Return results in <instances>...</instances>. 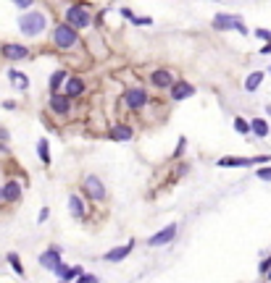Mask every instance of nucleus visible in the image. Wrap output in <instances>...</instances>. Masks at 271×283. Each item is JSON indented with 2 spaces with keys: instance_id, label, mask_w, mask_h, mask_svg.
I'll use <instances>...</instances> for the list:
<instances>
[{
  "instance_id": "nucleus-36",
  "label": "nucleus",
  "mask_w": 271,
  "mask_h": 283,
  "mask_svg": "<svg viewBox=\"0 0 271 283\" xmlns=\"http://www.w3.org/2000/svg\"><path fill=\"white\" fill-rule=\"evenodd\" d=\"M0 105H3L6 110H16V102H13V100H3V102H0Z\"/></svg>"
},
{
  "instance_id": "nucleus-15",
  "label": "nucleus",
  "mask_w": 271,
  "mask_h": 283,
  "mask_svg": "<svg viewBox=\"0 0 271 283\" xmlns=\"http://www.w3.org/2000/svg\"><path fill=\"white\" fill-rule=\"evenodd\" d=\"M105 139H108V142H118V145L132 142L134 139V126L132 123H124V121H116L111 129L105 131Z\"/></svg>"
},
{
  "instance_id": "nucleus-18",
  "label": "nucleus",
  "mask_w": 271,
  "mask_h": 283,
  "mask_svg": "<svg viewBox=\"0 0 271 283\" xmlns=\"http://www.w3.org/2000/svg\"><path fill=\"white\" fill-rule=\"evenodd\" d=\"M134 244H137V241H134V239H129L127 244H118V246H113V249H108V252H105V255H103V262H124L129 255H132V252H134Z\"/></svg>"
},
{
  "instance_id": "nucleus-26",
  "label": "nucleus",
  "mask_w": 271,
  "mask_h": 283,
  "mask_svg": "<svg viewBox=\"0 0 271 283\" xmlns=\"http://www.w3.org/2000/svg\"><path fill=\"white\" fill-rule=\"evenodd\" d=\"M8 265L13 267V273H16V275H21L24 278V265H21V260H19V255H16V252H8Z\"/></svg>"
},
{
  "instance_id": "nucleus-22",
  "label": "nucleus",
  "mask_w": 271,
  "mask_h": 283,
  "mask_svg": "<svg viewBox=\"0 0 271 283\" xmlns=\"http://www.w3.org/2000/svg\"><path fill=\"white\" fill-rule=\"evenodd\" d=\"M8 82L13 89H19V92H26L29 87H32V82H29V76L24 71H16V68H11L8 71Z\"/></svg>"
},
{
  "instance_id": "nucleus-7",
  "label": "nucleus",
  "mask_w": 271,
  "mask_h": 283,
  "mask_svg": "<svg viewBox=\"0 0 271 283\" xmlns=\"http://www.w3.org/2000/svg\"><path fill=\"white\" fill-rule=\"evenodd\" d=\"M210 26H214L216 31H237V34H243V37L250 34V29L245 26V21L239 19L237 13H216Z\"/></svg>"
},
{
  "instance_id": "nucleus-16",
  "label": "nucleus",
  "mask_w": 271,
  "mask_h": 283,
  "mask_svg": "<svg viewBox=\"0 0 271 283\" xmlns=\"http://www.w3.org/2000/svg\"><path fill=\"white\" fill-rule=\"evenodd\" d=\"M84 92H87V79L79 76V74H71L66 79V84H64V94H66L69 100H79Z\"/></svg>"
},
{
  "instance_id": "nucleus-31",
  "label": "nucleus",
  "mask_w": 271,
  "mask_h": 283,
  "mask_svg": "<svg viewBox=\"0 0 271 283\" xmlns=\"http://www.w3.org/2000/svg\"><path fill=\"white\" fill-rule=\"evenodd\" d=\"M48 218H50V207L45 204V207H40V213H37V223H40V226L48 223Z\"/></svg>"
},
{
  "instance_id": "nucleus-32",
  "label": "nucleus",
  "mask_w": 271,
  "mask_h": 283,
  "mask_svg": "<svg viewBox=\"0 0 271 283\" xmlns=\"http://www.w3.org/2000/svg\"><path fill=\"white\" fill-rule=\"evenodd\" d=\"M253 34L258 37V40H263V42H271V29H261V26H258V29L253 31Z\"/></svg>"
},
{
  "instance_id": "nucleus-8",
  "label": "nucleus",
  "mask_w": 271,
  "mask_h": 283,
  "mask_svg": "<svg viewBox=\"0 0 271 283\" xmlns=\"http://www.w3.org/2000/svg\"><path fill=\"white\" fill-rule=\"evenodd\" d=\"M176 74L171 71V68H153L147 74V84H150V89H156V92H169L171 87H174V82H176Z\"/></svg>"
},
{
  "instance_id": "nucleus-24",
  "label": "nucleus",
  "mask_w": 271,
  "mask_h": 283,
  "mask_svg": "<svg viewBox=\"0 0 271 283\" xmlns=\"http://www.w3.org/2000/svg\"><path fill=\"white\" fill-rule=\"evenodd\" d=\"M263 79H266V74L263 71H253V74H248L245 76V92H255V89H261V84H263Z\"/></svg>"
},
{
  "instance_id": "nucleus-43",
  "label": "nucleus",
  "mask_w": 271,
  "mask_h": 283,
  "mask_svg": "<svg viewBox=\"0 0 271 283\" xmlns=\"http://www.w3.org/2000/svg\"><path fill=\"white\" fill-rule=\"evenodd\" d=\"M268 76H271V66H268Z\"/></svg>"
},
{
  "instance_id": "nucleus-39",
  "label": "nucleus",
  "mask_w": 271,
  "mask_h": 283,
  "mask_svg": "<svg viewBox=\"0 0 271 283\" xmlns=\"http://www.w3.org/2000/svg\"><path fill=\"white\" fill-rule=\"evenodd\" d=\"M266 116H268V118H271V102H268V105H266Z\"/></svg>"
},
{
  "instance_id": "nucleus-20",
  "label": "nucleus",
  "mask_w": 271,
  "mask_h": 283,
  "mask_svg": "<svg viewBox=\"0 0 271 283\" xmlns=\"http://www.w3.org/2000/svg\"><path fill=\"white\" fill-rule=\"evenodd\" d=\"M71 74L66 71V68H55L53 74H50V79H48V89H50V94H58V92H64V84H66V79H69Z\"/></svg>"
},
{
  "instance_id": "nucleus-42",
  "label": "nucleus",
  "mask_w": 271,
  "mask_h": 283,
  "mask_svg": "<svg viewBox=\"0 0 271 283\" xmlns=\"http://www.w3.org/2000/svg\"><path fill=\"white\" fill-rule=\"evenodd\" d=\"M266 278H268V280H271V270H268V273H266Z\"/></svg>"
},
{
  "instance_id": "nucleus-14",
  "label": "nucleus",
  "mask_w": 271,
  "mask_h": 283,
  "mask_svg": "<svg viewBox=\"0 0 271 283\" xmlns=\"http://www.w3.org/2000/svg\"><path fill=\"white\" fill-rule=\"evenodd\" d=\"M66 207H69V213H71L74 220H87V218H89V204H87V199H84L79 192H71V194H69Z\"/></svg>"
},
{
  "instance_id": "nucleus-28",
  "label": "nucleus",
  "mask_w": 271,
  "mask_h": 283,
  "mask_svg": "<svg viewBox=\"0 0 271 283\" xmlns=\"http://www.w3.org/2000/svg\"><path fill=\"white\" fill-rule=\"evenodd\" d=\"M255 179H261V181L271 184V165H261V168H255Z\"/></svg>"
},
{
  "instance_id": "nucleus-21",
  "label": "nucleus",
  "mask_w": 271,
  "mask_h": 283,
  "mask_svg": "<svg viewBox=\"0 0 271 283\" xmlns=\"http://www.w3.org/2000/svg\"><path fill=\"white\" fill-rule=\"evenodd\" d=\"M35 150H37L40 163H42L45 168H50V165H53V155H50V139H48V136H40V139H37V145H35Z\"/></svg>"
},
{
  "instance_id": "nucleus-34",
  "label": "nucleus",
  "mask_w": 271,
  "mask_h": 283,
  "mask_svg": "<svg viewBox=\"0 0 271 283\" xmlns=\"http://www.w3.org/2000/svg\"><path fill=\"white\" fill-rule=\"evenodd\" d=\"M77 283H100V278H98L95 273H84V275H82Z\"/></svg>"
},
{
  "instance_id": "nucleus-17",
  "label": "nucleus",
  "mask_w": 271,
  "mask_h": 283,
  "mask_svg": "<svg viewBox=\"0 0 271 283\" xmlns=\"http://www.w3.org/2000/svg\"><path fill=\"white\" fill-rule=\"evenodd\" d=\"M0 186H3V204H16L24 197V186L19 179H6Z\"/></svg>"
},
{
  "instance_id": "nucleus-11",
  "label": "nucleus",
  "mask_w": 271,
  "mask_h": 283,
  "mask_svg": "<svg viewBox=\"0 0 271 283\" xmlns=\"http://www.w3.org/2000/svg\"><path fill=\"white\" fill-rule=\"evenodd\" d=\"M48 110H50L55 118H69L71 110H74V100H69L64 92L50 94V97H48Z\"/></svg>"
},
{
  "instance_id": "nucleus-40",
  "label": "nucleus",
  "mask_w": 271,
  "mask_h": 283,
  "mask_svg": "<svg viewBox=\"0 0 271 283\" xmlns=\"http://www.w3.org/2000/svg\"><path fill=\"white\" fill-rule=\"evenodd\" d=\"M0 204H3V186H0Z\"/></svg>"
},
{
  "instance_id": "nucleus-5",
  "label": "nucleus",
  "mask_w": 271,
  "mask_h": 283,
  "mask_svg": "<svg viewBox=\"0 0 271 283\" xmlns=\"http://www.w3.org/2000/svg\"><path fill=\"white\" fill-rule=\"evenodd\" d=\"M150 105V92H147V87H127L124 89V94H122V108L124 110H129V113H137V110H142V108H147Z\"/></svg>"
},
{
  "instance_id": "nucleus-37",
  "label": "nucleus",
  "mask_w": 271,
  "mask_h": 283,
  "mask_svg": "<svg viewBox=\"0 0 271 283\" xmlns=\"http://www.w3.org/2000/svg\"><path fill=\"white\" fill-rule=\"evenodd\" d=\"M0 139H3V145H6V142H8V139H11V134H8V131H6V129H0Z\"/></svg>"
},
{
  "instance_id": "nucleus-9",
  "label": "nucleus",
  "mask_w": 271,
  "mask_h": 283,
  "mask_svg": "<svg viewBox=\"0 0 271 283\" xmlns=\"http://www.w3.org/2000/svg\"><path fill=\"white\" fill-rule=\"evenodd\" d=\"M0 58H6L8 63L32 60V47H26L21 42H3V45H0Z\"/></svg>"
},
{
  "instance_id": "nucleus-1",
  "label": "nucleus",
  "mask_w": 271,
  "mask_h": 283,
  "mask_svg": "<svg viewBox=\"0 0 271 283\" xmlns=\"http://www.w3.org/2000/svg\"><path fill=\"white\" fill-rule=\"evenodd\" d=\"M50 42L55 50H64V53H71V50H77V47L82 45V34H79V29H74L71 24L61 21V24H55L53 31H50Z\"/></svg>"
},
{
  "instance_id": "nucleus-23",
  "label": "nucleus",
  "mask_w": 271,
  "mask_h": 283,
  "mask_svg": "<svg viewBox=\"0 0 271 283\" xmlns=\"http://www.w3.org/2000/svg\"><path fill=\"white\" fill-rule=\"evenodd\" d=\"M250 134H253L255 139H266V136L271 134L268 121H266V118H250Z\"/></svg>"
},
{
  "instance_id": "nucleus-33",
  "label": "nucleus",
  "mask_w": 271,
  "mask_h": 283,
  "mask_svg": "<svg viewBox=\"0 0 271 283\" xmlns=\"http://www.w3.org/2000/svg\"><path fill=\"white\" fill-rule=\"evenodd\" d=\"M268 270H271V255H268V257H263V260H261V265H258V273H261V275H266Z\"/></svg>"
},
{
  "instance_id": "nucleus-41",
  "label": "nucleus",
  "mask_w": 271,
  "mask_h": 283,
  "mask_svg": "<svg viewBox=\"0 0 271 283\" xmlns=\"http://www.w3.org/2000/svg\"><path fill=\"white\" fill-rule=\"evenodd\" d=\"M61 283H77V280H61Z\"/></svg>"
},
{
  "instance_id": "nucleus-12",
  "label": "nucleus",
  "mask_w": 271,
  "mask_h": 283,
  "mask_svg": "<svg viewBox=\"0 0 271 283\" xmlns=\"http://www.w3.org/2000/svg\"><path fill=\"white\" fill-rule=\"evenodd\" d=\"M176 233H179V226H176V223L163 226V228H158L153 236H147V246H153V249H158V246H169V244L176 239Z\"/></svg>"
},
{
  "instance_id": "nucleus-3",
  "label": "nucleus",
  "mask_w": 271,
  "mask_h": 283,
  "mask_svg": "<svg viewBox=\"0 0 271 283\" xmlns=\"http://www.w3.org/2000/svg\"><path fill=\"white\" fill-rule=\"evenodd\" d=\"M79 194L87 202H100L103 204L105 199H108V189H105V181L98 176V173H87V176H82Z\"/></svg>"
},
{
  "instance_id": "nucleus-35",
  "label": "nucleus",
  "mask_w": 271,
  "mask_h": 283,
  "mask_svg": "<svg viewBox=\"0 0 271 283\" xmlns=\"http://www.w3.org/2000/svg\"><path fill=\"white\" fill-rule=\"evenodd\" d=\"M134 26H153V19H150V16H137Z\"/></svg>"
},
{
  "instance_id": "nucleus-27",
  "label": "nucleus",
  "mask_w": 271,
  "mask_h": 283,
  "mask_svg": "<svg viewBox=\"0 0 271 283\" xmlns=\"http://www.w3.org/2000/svg\"><path fill=\"white\" fill-rule=\"evenodd\" d=\"M185 150H187V136H179L176 139V150L171 152V160H179V157L185 155Z\"/></svg>"
},
{
  "instance_id": "nucleus-44",
  "label": "nucleus",
  "mask_w": 271,
  "mask_h": 283,
  "mask_svg": "<svg viewBox=\"0 0 271 283\" xmlns=\"http://www.w3.org/2000/svg\"><path fill=\"white\" fill-rule=\"evenodd\" d=\"M214 3H219V0H214Z\"/></svg>"
},
{
  "instance_id": "nucleus-38",
  "label": "nucleus",
  "mask_w": 271,
  "mask_h": 283,
  "mask_svg": "<svg viewBox=\"0 0 271 283\" xmlns=\"http://www.w3.org/2000/svg\"><path fill=\"white\" fill-rule=\"evenodd\" d=\"M261 53H263V55H271V42H266V45L261 47Z\"/></svg>"
},
{
  "instance_id": "nucleus-6",
  "label": "nucleus",
  "mask_w": 271,
  "mask_h": 283,
  "mask_svg": "<svg viewBox=\"0 0 271 283\" xmlns=\"http://www.w3.org/2000/svg\"><path fill=\"white\" fill-rule=\"evenodd\" d=\"M271 163V155H255V157H243V155H224L216 160V168H255Z\"/></svg>"
},
{
  "instance_id": "nucleus-19",
  "label": "nucleus",
  "mask_w": 271,
  "mask_h": 283,
  "mask_svg": "<svg viewBox=\"0 0 271 283\" xmlns=\"http://www.w3.org/2000/svg\"><path fill=\"white\" fill-rule=\"evenodd\" d=\"M84 275V267L82 265H61V267H58V270H55V278L58 280H79Z\"/></svg>"
},
{
  "instance_id": "nucleus-30",
  "label": "nucleus",
  "mask_w": 271,
  "mask_h": 283,
  "mask_svg": "<svg viewBox=\"0 0 271 283\" xmlns=\"http://www.w3.org/2000/svg\"><path fill=\"white\" fill-rule=\"evenodd\" d=\"M11 3H13V6H16V8L24 13V11H29V8L35 6V0H11Z\"/></svg>"
},
{
  "instance_id": "nucleus-2",
  "label": "nucleus",
  "mask_w": 271,
  "mask_h": 283,
  "mask_svg": "<svg viewBox=\"0 0 271 283\" xmlns=\"http://www.w3.org/2000/svg\"><path fill=\"white\" fill-rule=\"evenodd\" d=\"M48 16L42 11H24L19 16V31L24 37H40L45 34V29H48Z\"/></svg>"
},
{
  "instance_id": "nucleus-29",
  "label": "nucleus",
  "mask_w": 271,
  "mask_h": 283,
  "mask_svg": "<svg viewBox=\"0 0 271 283\" xmlns=\"http://www.w3.org/2000/svg\"><path fill=\"white\" fill-rule=\"evenodd\" d=\"M118 16H122V19H127L129 24H134V21H137V13H134L132 8H118Z\"/></svg>"
},
{
  "instance_id": "nucleus-13",
  "label": "nucleus",
  "mask_w": 271,
  "mask_h": 283,
  "mask_svg": "<svg viewBox=\"0 0 271 283\" xmlns=\"http://www.w3.org/2000/svg\"><path fill=\"white\" fill-rule=\"evenodd\" d=\"M195 94H198V89H195L192 82H187V79H176L174 87L169 89V100L171 102H185V100H192Z\"/></svg>"
},
{
  "instance_id": "nucleus-25",
  "label": "nucleus",
  "mask_w": 271,
  "mask_h": 283,
  "mask_svg": "<svg viewBox=\"0 0 271 283\" xmlns=\"http://www.w3.org/2000/svg\"><path fill=\"white\" fill-rule=\"evenodd\" d=\"M232 126H234V131H237L239 136H250V118H243V116H234Z\"/></svg>"
},
{
  "instance_id": "nucleus-10",
  "label": "nucleus",
  "mask_w": 271,
  "mask_h": 283,
  "mask_svg": "<svg viewBox=\"0 0 271 283\" xmlns=\"http://www.w3.org/2000/svg\"><path fill=\"white\" fill-rule=\"evenodd\" d=\"M40 260V265L45 267V270H50V273H55L58 267L64 265V249L58 246V244H50V246H45V252L37 257Z\"/></svg>"
},
{
  "instance_id": "nucleus-4",
  "label": "nucleus",
  "mask_w": 271,
  "mask_h": 283,
  "mask_svg": "<svg viewBox=\"0 0 271 283\" xmlns=\"http://www.w3.org/2000/svg\"><path fill=\"white\" fill-rule=\"evenodd\" d=\"M64 21L82 31V29H89V26L95 24V13L89 11L87 6H82V3H71V6H66V11H64Z\"/></svg>"
}]
</instances>
